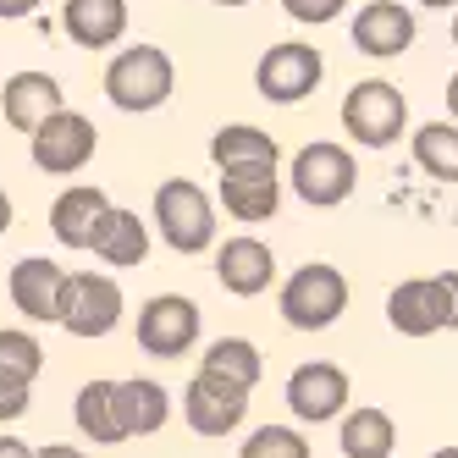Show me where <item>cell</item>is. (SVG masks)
Here are the masks:
<instances>
[{
    "mask_svg": "<svg viewBox=\"0 0 458 458\" xmlns=\"http://www.w3.org/2000/svg\"><path fill=\"white\" fill-rule=\"evenodd\" d=\"M0 370L34 381V376L45 370V348H39V337L17 332V326H0Z\"/></svg>",
    "mask_w": 458,
    "mask_h": 458,
    "instance_id": "28",
    "label": "cell"
},
{
    "mask_svg": "<svg viewBox=\"0 0 458 458\" xmlns=\"http://www.w3.org/2000/svg\"><path fill=\"white\" fill-rule=\"evenodd\" d=\"M28 144H34V166H39V172L67 177V172H78V166H89V160H94L100 133H94L89 116H78V111L61 106L55 116H45V122L34 127V139H28Z\"/></svg>",
    "mask_w": 458,
    "mask_h": 458,
    "instance_id": "10",
    "label": "cell"
},
{
    "mask_svg": "<svg viewBox=\"0 0 458 458\" xmlns=\"http://www.w3.org/2000/svg\"><path fill=\"white\" fill-rule=\"evenodd\" d=\"M431 293H437V320H442V332H458V271H437V276H431Z\"/></svg>",
    "mask_w": 458,
    "mask_h": 458,
    "instance_id": "30",
    "label": "cell"
},
{
    "mask_svg": "<svg viewBox=\"0 0 458 458\" xmlns=\"http://www.w3.org/2000/svg\"><path fill=\"white\" fill-rule=\"evenodd\" d=\"M276 310L293 332H326V326H337L343 310H348V276L337 266H326V259H310V266H299L282 282Z\"/></svg>",
    "mask_w": 458,
    "mask_h": 458,
    "instance_id": "2",
    "label": "cell"
},
{
    "mask_svg": "<svg viewBox=\"0 0 458 458\" xmlns=\"http://www.w3.org/2000/svg\"><path fill=\"white\" fill-rule=\"evenodd\" d=\"M61 28L83 50H106L127 34V0H67L61 6Z\"/></svg>",
    "mask_w": 458,
    "mask_h": 458,
    "instance_id": "20",
    "label": "cell"
},
{
    "mask_svg": "<svg viewBox=\"0 0 458 458\" xmlns=\"http://www.w3.org/2000/svg\"><path fill=\"white\" fill-rule=\"evenodd\" d=\"M45 0H0V17L6 22H17V17H28V12H39Z\"/></svg>",
    "mask_w": 458,
    "mask_h": 458,
    "instance_id": "32",
    "label": "cell"
},
{
    "mask_svg": "<svg viewBox=\"0 0 458 458\" xmlns=\"http://www.w3.org/2000/svg\"><path fill=\"white\" fill-rule=\"evenodd\" d=\"M238 458H315V453H310V437L299 425H259V431L243 437Z\"/></svg>",
    "mask_w": 458,
    "mask_h": 458,
    "instance_id": "27",
    "label": "cell"
},
{
    "mask_svg": "<svg viewBox=\"0 0 458 458\" xmlns=\"http://www.w3.org/2000/svg\"><path fill=\"white\" fill-rule=\"evenodd\" d=\"M177 89V67L160 45H127L106 67V100L127 116H144L155 106H166Z\"/></svg>",
    "mask_w": 458,
    "mask_h": 458,
    "instance_id": "1",
    "label": "cell"
},
{
    "mask_svg": "<svg viewBox=\"0 0 458 458\" xmlns=\"http://www.w3.org/2000/svg\"><path fill=\"white\" fill-rule=\"evenodd\" d=\"M28 403H34V381H22V376H12V370H0V425L22 420Z\"/></svg>",
    "mask_w": 458,
    "mask_h": 458,
    "instance_id": "29",
    "label": "cell"
},
{
    "mask_svg": "<svg viewBox=\"0 0 458 458\" xmlns=\"http://www.w3.org/2000/svg\"><path fill=\"white\" fill-rule=\"evenodd\" d=\"M72 425L83 431V442L94 447H116L122 431H116V409H111V381H83L78 398H72Z\"/></svg>",
    "mask_w": 458,
    "mask_h": 458,
    "instance_id": "25",
    "label": "cell"
},
{
    "mask_svg": "<svg viewBox=\"0 0 458 458\" xmlns=\"http://www.w3.org/2000/svg\"><path fill=\"white\" fill-rule=\"evenodd\" d=\"M89 249L100 254L106 266H116V271H133V266H144V259H149V226H144L133 210L111 205V210H106V221L94 226Z\"/></svg>",
    "mask_w": 458,
    "mask_h": 458,
    "instance_id": "21",
    "label": "cell"
},
{
    "mask_svg": "<svg viewBox=\"0 0 458 458\" xmlns=\"http://www.w3.org/2000/svg\"><path fill=\"white\" fill-rule=\"evenodd\" d=\"M414 160L425 177L453 188L458 182V122H425L414 133Z\"/></svg>",
    "mask_w": 458,
    "mask_h": 458,
    "instance_id": "26",
    "label": "cell"
},
{
    "mask_svg": "<svg viewBox=\"0 0 458 458\" xmlns=\"http://www.w3.org/2000/svg\"><path fill=\"white\" fill-rule=\"evenodd\" d=\"M199 304L182 299V293H160V299H149L139 310V348L149 359H182L193 353V343H199Z\"/></svg>",
    "mask_w": 458,
    "mask_h": 458,
    "instance_id": "8",
    "label": "cell"
},
{
    "mask_svg": "<svg viewBox=\"0 0 458 458\" xmlns=\"http://www.w3.org/2000/svg\"><path fill=\"white\" fill-rule=\"evenodd\" d=\"M447 111L458 116V72H453V83H447Z\"/></svg>",
    "mask_w": 458,
    "mask_h": 458,
    "instance_id": "36",
    "label": "cell"
},
{
    "mask_svg": "<svg viewBox=\"0 0 458 458\" xmlns=\"http://www.w3.org/2000/svg\"><path fill=\"white\" fill-rule=\"evenodd\" d=\"M0 458H34V447H28L22 437H6V431H0Z\"/></svg>",
    "mask_w": 458,
    "mask_h": 458,
    "instance_id": "34",
    "label": "cell"
},
{
    "mask_svg": "<svg viewBox=\"0 0 458 458\" xmlns=\"http://www.w3.org/2000/svg\"><path fill=\"white\" fill-rule=\"evenodd\" d=\"M61 287H67V271H61L50 254H28V259H17L12 276H6L12 304H17V315H28V320H55V310H61Z\"/></svg>",
    "mask_w": 458,
    "mask_h": 458,
    "instance_id": "14",
    "label": "cell"
},
{
    "mask_svg": "<svg viewBox=\"0 0 458 458\" xmlns=\"http://www.w3.org/2000/svg\"><path fill=\"white\" fill-rule=\"evenodd\" d=\"M34 458H89V453L72 442H50V447H34Z\"/></svg>",
    "mask_w": 458,
    "mask_h": 458,
    "instance_id": "33",
    "label": "cell"
},
{
    "mask_svg": "<svg viewBox=\"0 0 458 458\" xmlns=\"http://www.w3.org/2000/svg\"><path fill=\"white\" fill-rule=\"evenodd\" d=\"M337 447H343V458H392L398 453V425H392L386 409L359 403L337 425Z\"/></svg>",
    "mask_w": 458,
    "mask_h": 458,
    "instance_id": "22",
    "label": "cell"
},
{
    "mask_svg": "<svg viewBox=\"0 0 458 458\" xmlns=\"http://www.w3.org/2000/svg\"><path fill=\"white\" fill-rule=\"evenodd\" d=\"M55 326L72 337H106L122 326V287L100 271H67V287H61V310Z\"/></svg>",
    "mask_w": 458,
    "mask_h": 458,
    "instance_id": "5",
    "label": "cell"
},
{
    "mask_svg": "<svg viewBox=\"0 0 458 458\" xmlns=\"http://www.w3.org/2000/svg\"><path fill=\"white\" fill-rule=\"evenodd\" d=\"M210 160L221 177H276V139L249 122H233L210 139Z\"/></svg>",
    "mask_w": 458,
    "mask_h": 458,
    "instance_id": "12",
    "label": "cell"
},
{
    "mask_svg": "<svg viewBox=\"0 0 458 458\" xmlns=\"http://www.w3.org/2000/svg\"><path fill=\"white\" fill-rule=\"evenodd\" d=\"M182 420H188L193 437H233L238 425L249 420V398L205 381V376H193L188 392H182Z\"/></svg>",
    "mask_w": 458,
    "mask_h": 458,
    "instance_id": "13",
    "label": "cell"
},
{
    "mask_svg": "<svg viewBox=\"0 0 458 458\" xmlns=\"http://www.w3.org/2000/svg\"><path fill=\"white\" fill-rule=\"evenodd\" d=\"M216 6H249V0H216Z\"/></svg>",
    "mask_w": 458,
    "mask_h": 458,
    "instance_id": "39",
    "label": "cell"
},
{
    "mask_svg": "<svg viewBox=\"0 0 458 458\" xmlns=\"http://www.w3.org/2000/svg\"><path fill=\"white\" fill-rule=\"evenodd\" d=\"M420 6H431V12H447V6H458V0H420Z\"/></svg>",
    "mask_w": 458,
    "mask_h": 458,
    "instance_id": "37",
    "label": "cell"
},
{
    "mask_svg": "<svg viewBox=\"0 0 458 458\" xmlns=\"http://www.w3.org/2000/svg\"><path fill=\"white\" fill-rule=\"evenodd\" d=\"M403 122H409V100L398 89H392L386 78H365V83H353L348 89V100H343V127H348V139L359 149H386L392 139L403 133Z\"/></svg>",
    "mask_w": 458,
    "mask_h": 458,
    "instance_id": "4",
    "label": "cell"
},
{
    "mask_svg": "<svg viewBox=\"0 0 458 458\" xmlns=\"http://www.w3.org/2000/svg\"><path fill=\"white\" fill-rule=\"evenodd\" d=\"M343 6H348V0H282V12H287L293 22H310V28L343 17Z\"/></svg>",
    "mask_w": 458,
    "mask_h": 458,
    "instance_id": "31",
    "label": "cell"
},
{
    "mask_svg": "<svg viewBox=\"0 0 458 458\" xmlns=\"http://www.w3.org/2000/svg\"><path fill=\"white\" fill-rule=\"evenodd\" d=\"M353 182H359L353 155L343 144H332V139H315V144H304L293 155V193H299L304 205H315V210L343 205L353 193Z\"/></svg>",
    "mask_w": 458,
    "mask_h": 458,
    "instance_id": "6",
    "label": "cell"
},
{
    "mask_svg": "<svg viewBox=\"0 0 458 458\" xmlns=\"http://www.w3.org/2000/svg\"><path fill=\"white\" fill-rule=\"evenodd\" d=\"M106 210H111L106 188H89V182L67 188L50 205V233H55V243L61 249H89V238H94V226L106 221Z\"/></svg>",
    "mask_w": 458,
    "mask_h": 458,
    "instance_id": "18",
    "label": "cell"
},
{
    "mask_svg": "<svg viewBox=\"0 0 458 458\" xmlns=\"http://www.w3.org/2000/svg\"><path fill=\"white\" fill-rule=\"evenodd\" d=\"M320 78H326V61L304 39L271 45L266 55H259V67H254V83H259V94H266L271 106H299V100H310V94L320 89Z\"/></svg>",
    "mask_w": 458,
    "mask_h": 458,
    "instance_id": "7",
    "label": "cell"
},
{
    "mask_svg": "<svg viewBox=\"0 0 458 458\" xmlns=\"http://www.w3.org/2000/svg\"><path fill=\"white\" fill-rule=\"evenodd\" d=\"M259 370H266V359H259V348L249 337H216L199 359V376L226 386V392H243V398H254L259 386Z\"/></svg>",
    "mask_w": 458,
    "mask_h": 458,
    "instance_id": "19",
    "label": "cell"
},
{
    "mask_svg": "<svg viewBox=\"0 0 458 458\" xmlns=\"http://www.w3.org/2000/svg\"><path fill=\"white\" fill-rule=\"evenodd\" d=\"M386 320H392V332H403V337H431V332H442L431 276H403L398 287H392L386 293Z\"/></svg>",
    "mask_w": 458,
    "mask_h": 458,
    "instance_id": "23",
    "label": "cell"
},
{
    "mask_svg": "<svg viewBox=\"0 0 458 458\" xmlns=\"http://www.w3.org/2000/svg\"><path fill=\"white\" fill-rule=\"evenodd\" d=\"M12 216H17V210H12V199H6V193H0V233H6V226H12Z\"/></svg>",
    "mask_w": 458,
    "mask_h": 458,
    "instance_id": "35",
    "label": "cell"
},
{
    "mask_svg": "<svg viewBox=\"0 0 458 458\" xmlns=\"http://www.w3.org/2000/svg\"><path fill=\"white\" fill-rule=\"evenodd\" d=\"M221 205L233 221H271L282 210V182L276 177H221Z\"/></svg>",
    "mask_w": 458,
    "mask_h": 458,
    "instance_id": "24",
    "label": "cell"
},
{
    "mask_svg": "<svg viewBox=\"0 0 458 458\" xmlns=\"http://www.w3.org/2000/svg\"><path fill=\"white\" fill-rule=\"evenodd\" d=\"M431 458H458V447H437V453H431Z\"/></svg>",
    "mask_w": 458,
    "mask_h": 458,
    "instance_id": "38",
    "label": "cell"
},
{
    "mask_svg": "<svg viewBox=\"0 0 458 458\" xmlns=\"http://www.w3.org/2000/svg\"><path fill=\"white\" fill-rule=\"evenodd\" d=\"M111 409H116L122 442H127V437H155L160 425L172 420V392L160 386V381H149V376L111 381Z\"/></svg>",
    "mask_w": 458,
    "mask_h": 458,
    "instance_id": "15",
    "label": "cell"
},
{
    "mask_svg": "<svg viewBox=\"0 0 458 458\" xmlns=\"http://www.w3.org/2000/svg\"><path fill=\"white\" fill-rule=\"evenodd\" d=\"M216 276H221L226 293H238V299H259V293L276 282V254L259 238H226L216 249Z\"/></svg>",
    "mask_w": 458,
    "mask_h": 458,
    "instance_id": "16",
    "label": "cell"
},
{
    "mask_svg": "<svg viewBox=\"0 0 458 458\" xmlns=\"http://www.w3.org/2000/svg\"><path fill=\"white\" fill-rule=\"evenodd\" d=\"M453 45H458V17H453Z\"/></svg>",
    "mask_w": 458,
    "mask_h": 458,
    "instance_id": "40",
    "label": "cell"
},
{
    "mask_svg": "<svg viewBox=\"0 0 458 458\" xmlns=\"http://www.w3.org/2000/svg\"><path fill=\"white\" fill-rule=\"evenodd\" d=\"M420 34V22L409 6H398V0H370V6H359L353 12V28H348V39L359 55H376V61H392V55H403Z\"/></svg>",
    "mask_w": 458,
    "mask_h": 458,
    "instance_id": "11",
    "label": "cell"
},
{
    "mask_svg": "<svg viewBox=\"0 0 458 458\" xmlns=\"http://www.w3.org/2000/svg\"><path fill=\"white\" fill-rule=\"evenodd\" d=\"M155 226L177 254H199L216 243V205L193 177H166L155 188Z\"/></svg>",
    "mask_w": 458,
    "mask_h": 458,
    "instance_id": "3",
    "label": "cell"
},
{
    "mask_svg": "<svg viewBox=\"0 0 458 458\" xmlns=\"http://www.w3.org/2000/svg\"><path fill=\"white\" fill-rule=\"evenodd\" d=\"M348 392L353 386H348V370L337 359H304V365L287 376V409L304 425H326V420L348 414Z\"/></svg>",
    "mask_w": 458,
    "mask_h": 458,
    "instance_id": "9",
    "label": "cell"
},
{
    "mask_svg": "<svg viewBox=\"0 0 458 458\" xmlns=\"http://www.w3.org/2000/svg\"><path fill=\"white\" fill-rule=\"evenodd\" d=\"M0 111H6V122L17 133L34 139V127L61 111V83L50 72H12L6 89H0Z\"/></svg>",
    "mask_w": 458,
    "mask_h": 458,
    "instance_id": "17",
    "label": "cell"
}]
</instances>
